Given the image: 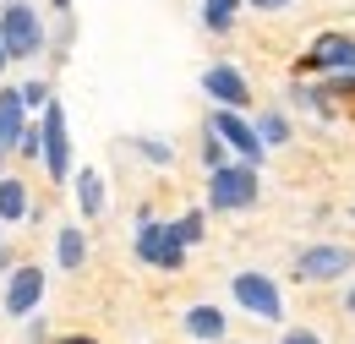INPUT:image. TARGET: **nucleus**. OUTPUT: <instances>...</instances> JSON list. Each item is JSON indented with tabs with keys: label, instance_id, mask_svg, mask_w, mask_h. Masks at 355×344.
<instances>
[{
	"label": "nucleus",
	"instance_id": "obj_1",
	"mask_svg": "<svg viewBox=\"0 0 355 344\" xmlns=\"http://www.w3.org/2000/svg\"><path fill=\"white\" fill-rule=\"evenodd\" d=\"M208 203L235 214V208H252L257 203V164H219L208 180Z\"/></svg>",
	"mask_w": 355,
	"mask_h": 344
},
{
	"label": "nucleus",
	"instance_id": "obj_2",
	"mask_svg": "<svg viewBox=\"0 0 355 344\" xmlns=\"http://www.w3.org/2000/svg\"><path fill=\"white\" fill-rule=\"evenodd\" d=\"M0 44H6V55H39L44 49V22L28 0H11L0 11Z\"/></svg>",
	"mask_w": 355,
	"mask_h": 344
},
{
	"label": "nucleus",
	"instance_id": "obj_3",
	"mask_svg": "<svg viewBox=\"0 0 355 344\" xmlns=\"http://www.w3.org/2000/svg\"><path fill=\"white\" fill-rule=\"evenodd\" d=\"M137 257L153 262V268H170V273H175L180 262H186V241H180L175 230H164V224L142 218V230H137Z\"/></svg>",
	"mask_w": 355,
	"mask_h": 344
},
{
	"label": "nucleus",
	"instance_id": "obj_4",
	"mask_svg": "<svg viewBox=\"0 0 355 344\" xmlns=\"http://www.w3.org/2000/svg\"><path fill=\"white\" fill-rule=\"evenodd\" d=\"M235 301L246 306L252 317H263V322H279V317H284L279 284H273L268 273H235Z\"/></svg>",
	"mask_w": 355,
	"mask_h": 344
},
{
	"label": "nucleus",
	"instance_id": "obj_5",
	"mask_svg": "<svg viewBox=\"0 0 355 344\" xmlns=\"http://www.w3.org/2000/svg\"><path fill=\"white\" fill-rule=\"evenodd\" d=\"M355 268V252L350 246H311L295 257V279H306V284H328V279H339V273H350Z\"/></svg>",
	"mask_w": 355,
	"mask_h": 344
},
{
	"label": "nucleus",
	"instance_id": "obj_6",
	"mask_svg": "<svg viewBox=\"0 0 355 344\" xmlns=\"http://www.w3.org/2000/svg\"><path fill=\"white\" fill-rule=\"evenodd\" d=\"M39 148H44L49 159V175L55 180H66V164H71V137H66V110L49 98L44 104V131H39Z\"/></svg>",
	"mask_w": 355,
	"mask_h": 344
},
{
	"label": "nucleus",
	"instance_id": "obj_7",
	"mask_svg": "<svg viewBox=\"0 0 355 344\" xmlns=\"http://www.w3.org/2000/svg\"><path fill=\"white\" fill-rule=\"evenodd\" d=\"M214 131H219V137L241 153V159H246V164H257V159H263V137H257V126H246L235 110H219V115H214Z\"/></svg>",
	"mask_w": 355,
	"mask_h": 344
},
{
	"label": "nucleus",
	"instance_id": "obj_8",
	"mask_svg": "<svg viewBox=\"0 0 355 344\" xmlns=\"http://www.w3.org/2000/svg\"><path fill=\"white\" fill-rule=\"evenodd\" d=\"M202 87H208V98H219L224 110H246V104H252V87H246V77H241L235 66H208Z\"/></svg>",
	"mask_w": 355,
	"mask_h": 344
},
{
	"label": "nucleus",
	"instance_id": "obj_9",
	"mask_svg": "<svg viewBox=\"0 0 355 344\" xmlns=\"http://www.w3.org/2000/svg\"><path fill=\"white\" fill-rule=\"evenodd\" d=\"M39 295H44V273H39V268H17V273L6 279V311H11V317H28V311L39 306Z\"/></svg>",
	"mask_w": 355,
	"mask_h": 344
},
{
	"label": "nucleus",
	"instance_id": "obj_10",
	"mask_svg": "<svg viewBox=\"0 0 355 344\" xmlns=\"http://www.w3.org/2000/svg\"><path fill=\"white\" fill-rule=\"evenodd\" d=\"M306 60H311V66H322V71H355V39L328 33V39H317V49H311Z\"/></svg>",
	"mask_w": 355,
	"mask_h": 344
},
{
	"label": "nucleus",
	"instance_id": "obj_11",
	"mask_svg": "<svg viewBox=\"0 0 355 344\" xmlns=\"http://www.w3.org/2000/svg\"><path fill=\"white\" fill-rule=\"evenodd\" d=\"M22 115H28L22 87H6V93H0V153L17 148V137H22Z\"/></svg>",
	"mask_w": 355,
	"mask_h": 344
},
{
	"label": "nucleus",
	"instance_id": "obj_12",
	"mask_svg": "<svg viewBox=\"0 0 355 344\" xmlns=\"http://www.w3.org/2000/svg\"><path fill=\"white\" fill-rule=\"evenodd\" d=\"M186 328L202 344H214V339H224V311L219 306H191V311H186Z\"/></svg>",
	"mask_w": 355,
	"mask_h": 344
},
{
	"label": "nucleus",
	"instance_id": "obj_13",
	"mask_svg": "<svg viewBox=\"0 0 355 344\" xmlns=\"http://www.w3.org/2000/svg\"><path fill=\"white\" fill-rule=\"evenodd\" d=\"M28 214V191H22V180H0V224H11V218Z\"/></svg>",
	"mask_w": 355,
	"mask_h": 344
},
{
	"label": "nucleus",
	"instance_id": "obj_14",
	"mask_svg": "<svg viewBox=\"0 0 355 344\" xmlns=\"http://www.w3.org/2000/svg\"><path fill=\"white\" fill-rule=\"evenodd\" d=\"M77 203H83V214H98V208H104V180H98V175L93 170H83L77 175Z\"/></svg>",
	"mask_w": 355,
	"mask_h": 344
},
{
	"label": "nucleus",
	"instance_id": "obj_15",
	"mask_svg": "<svg viewBox=\"0 0 355 344\" xmlns=\"http://www.w3.org/2000/svg\"><path fill=\"white\" fill-rule=\"evenodd\" d=\"M55 257L66 262V268H83V257H88V241H83V230H60V241H55Z\"/></svg>",
	"mask_w": 355,
	"mask_h": 344
},
{
	"label": "nucleus",
	"instance_id": "obj_16",
	"mask_svg": "<svg viewBox=\"0 0 355 344\" xmlns=\"http://www.w3.org/2000/svg\"><path fill=\"white\" fill-rule=\"evenodd\" d=\"M235 11H241V0H202V22H208L214 33H224V28L235 22Z\"/></svg>",
	"mask_w": 355,
	"mask_h": 344
},
{
	"label": "nucleus",
	"instance_id": "obj_17",
	"mask_svg": "<svg viewBox=\"0 0 355 344\" xmlns=\"http://www.w3.org/2000/svg\"><path fill=\"white\" fill-rule=\"evenodd\" d=\"M170 230H175L180 241L191 246V241H202V214H186V218H180V224H170Z\"/></svg>",
	"mask_w": 355,
	"mask_h": 344
},
{
	"label": "nucleus",
	"instance_id": "obj_18",
	"mask_svg": "<svg viewBox=\"0 0 355 344\" xmlns=\"http://www.w3.org/2000/svg\"><path fill=\"white\" fill-rule=\"evenodd\" d=\"M202 159H208V170H219V164H224V137L214 126H208V142H202Z\"/></svg>",
	"mask_w": 355,
	"mask_h": 344
},
{
	"label": "nucleus",
	"instance_id": "obj_19",
	"mask_svg": "<svg viewBox=\"0 0 355 344\" xmlns=\"http://www.w3.org/2000/svg\"><path fill=\"white\" fill-rule=\"evenodd\" d=\"M257 137H263V148H268V142H284V121H279V115H268Z\"/></svg>",
	"mask_w": 355,
	"mask_h": 344
},
{
	"label": "nucleus",
	"instance_id": "obj_20",
	"mask_svg": "<svg viewBox=\"0 0 355 344\" xmlns=\"http://www.w3.org/2000/svg\"><path fill=\"white\" fill-rule=\"evenodd\" d=\"M22 98H28V104H49V93H44V83H28V87H22Z\"/></svg>",
	"mask_w": 355,
	"mask_h": 344
},
{
	"label": "nucleus",
	"instance_id": "obj_21",
	"mask_svg": "<svg viewBox=\"0 0 355 344\" xmlns=\"http://www.w3.org/2000/svg\"><path fill=\"white\" fill-rule=\"evenodd\" d=\"M284 344H322L317 334H306V328H295V334H284Z\"/></svg>",
	"mask_w": 355,
	"mask_h": 344
},
{
	"label": "nucleus",
	"instance_id": "obj_22",
	"mask_svg": "<svg viewBox=\"0 0 355 344\" xmlns=\"http://www.w3.org/2000/svg\"><path fill=\"white\" fill-rule=\"evenodd\" d=\"M290 0H252V11H284Z\"/></svg>",
	"mask_w": 355,
	"mask_h": 344
},
{
	"label": "nucleus",
	"instance_id": "obj_23",
	"mask_svg": "<svg viewBox=\"0 0 355 344\" xmlns=\"http://www.w3.org/2000/svg\"><path fill=\"white\" fill-rule=\"evenodd\" d=\"M345 311H350V317H355V290H350V295H345Z\"/></svg>",
	"mask_w": 355,
	"mask_h": 344
},
{
	"label": "nucleus",
	"instance_id": "obj_24",
	"mask_svg": "<svg viewBox=\"0 0 355 344\" xmlns=\"http://www.w3.org/2000/svg\"><path fill=\"white\" fill-rule=\"evenodd\" d=\"M6 60H11V55H6V44H0V71H6Z\"/></svg>",
	"mask_w": 355,
	"mask_h": 344
},
{
	"label": "nucleus",
	"instance_id": "obj_25",
	"mask_svg": "<svg viewBox=\"0 0 355 344\" xmlns=\"http://www.w3.org/2000/svg\"><path fill=\"white\" fill-rule=\"evenodd\" d=\"M60 344H93V339H60Z\"/></svg>",
	"mask_w": 355,
	"mask_h": 344
},
{
	"label": "nucleus",
	"instance_id": "obj_26",
	"mask_svg": "<svg viewBox=\"0 0 355 344\" xmlns=\"http://www.w3.org/2000/svg\"><path fill=\"white\" fill-rule=\"evenodd\" d=\"M55 6H60V11H66V6H71V0H55Z\"/></svg>",
	"mask_w": 355,
	"mask_h": 344
},
{
	"label": "nucleus",
	"instance_id": "obj_27",
	"mask_svg": "<svg viewBox=\"0 0 355 344\" xmlns=\"http://www.w3.org/2000/svg\"><path fill=\"white\" fill-rule=\"evenodd\" d=\"M214 344H224V339H214Z\"/></svg>",
	"mask_w": 355,
	"mask_h": 344
}]
</instances>
